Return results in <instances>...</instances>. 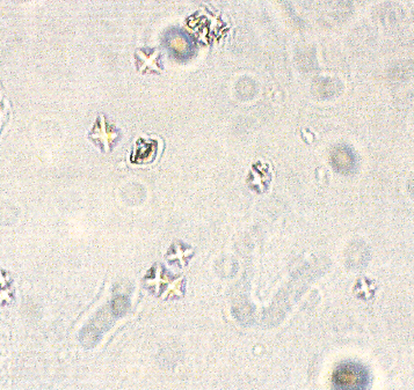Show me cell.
I'll use <instances>...</instances> for the list:
<instances>
[{
  "instance_id": "6da1fadb",
  "label": "cell",
  "mask_w": 414,
  "mask_h": 390,
  "mask_svg": "<svg viewBox=\"0 0 414 390\" xmlns=\"http://www.w3.org/2000/svg\"><path fill=\"white\" fill-rule=\"evenodd\" d=\"M332 382L339 389H365L368 388L370 377L361 364L346 361L334 370Z\"/></svg>"
},
{
  "instance_id": "7a4b0ae2",
  "label": "cell",
  "mask_w": 414,
  "mask_h": 390,
  "mask_svg": "<svg viewBox=\"0 0 414 390\" xmlns=\"http://www.w3.org/2000/svg\"><path fill=\"white\" fill-rule=\"evenodd\" d=\"M88 139L95 143L104 152H109L115 143L121 137V132L115 124L107 121L104 115H99L97 121L87 135Z\"/></svg>"
},
{
  "instance_id": "3957f363",
  "label": "cell",
  "mask_w": 414,
  "mask_h": 390,
  "mask_svg": "<svg viewBox=\"0 0 414 390\" xmlns=\"http://www.w3.org/2000/svg\"><path fill=\"white\" fill-rule=\"evenodd\" d=\"M135 66L138 72H161L163 67L160 64V52L158 49H137L135 51Z\"/></svg>"
},
{
  "instance_id": "277c9868",
  "label": "cell",
  "mask_w": 414,
  "mask_h": 390,
  "mask_svg": "<svg viewBox=\"0 0 414 390\" xmlns=\"http://www.w3.org/2000/svg\"><path fill=\"white\" fill-rule=\"evenodd\" d=\"M158 151V143L153 139L141 138L137 139L135 143V147L132 149L130 161L136 165H142L153 161L156 158Z\"/></svg>"
},
{
  "instance_id": "5b68a950",
  "label": "cell",
  "mask_w": 414,
  "mask_h": 390,
  "mask_svg": "<svg viewBox=\"0 0 414 390\" xmlns=\"http://www.w3.org/2000/svg\"><path fill=\"white\" fill-rule=\"evenodd\" d=\"M333 163L337 170L348 172L354 166V158L347 149H337L333 156Z\"/></svg>"
}]
</instances>
